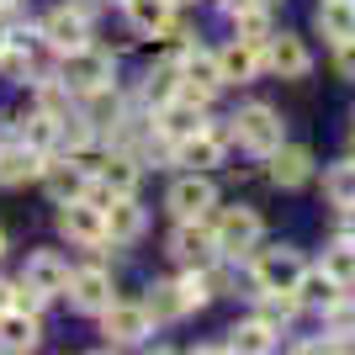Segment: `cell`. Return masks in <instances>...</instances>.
Returning <instances> with one entry per match:
<instances>
[{
    "label": "cell",
    "instance_id": "6da1fadb",
    "mask_svg": "<svg viewBox=\"0 0 355 355\" xmlns=\"http://www.w3.org/2000/svg\"><path fill=\"white\" fill-rule=\"evenodd\" d=\"M59 80L64 90H74V96H106V90L117 85V69H112V53H101V48H74V53H64L59 64Z\"/></svg>",
    "mask_w": 355,
    "mask_h": 355
},
{
    "label": "cell",
    "instance_id": "7a4b0ae2",
    "mask_svg": "<svg viewBox=\"0 0 355 355\" xmlns=\"http://www.w3.org/2000/svg\"><path fill=\"white\" fill-rule=\"evenodd\" d=\"M228 138H234L244 154H254V159H266L270 148H282L286 144V122L270 112V106H260V101H250V106H239V117H234V128H228Z\"/></svg>",
    "mask_w": 355,
    "mask_h": 355
},
{
    "label": "cell",
    "instance_id": "3957f363",
    "mask_svg": "<svg viewBox=\"0 0 355 355\" xmlns=\"http://www.w3.org/2000/svg\"><path fill=\"white\" fill-rule=\"evenodd\" d=\"M260 234H266V223L254 207H223L212 218V239H218V254L223 260H239V254H254L260 250Z\"/></svg>",
    "mask_w": 355,
    "mask_h": 355
},
{
    "label": "cell",
    "instance_id": "277c9868",
    "mask_svg": "<svg viewBox=\"0 0 355 355\" xmlns=\"http://www.w3.org/2000/svg\"><path fill=\"white\" fill-rule=\"evenodd\" d=\"M164 207L175 212V223H202V218H212V207H218V186H212L202 170H191V175H180L175 186H170Z\"/></svg>",
    "mask_w": 355,
    "mask_h": 355
},
{
    "label": "cell",
    "instance_id": "5b68a950",
    "mask_svg": "<svg viewBox=\"0 0 355 355\" xmlns=\"http://www.w3.org/2000/svg\"><path fill=\"white\" fill-rule=\"evenodd\" d=\"M170 260L186 266V270H212V266H218L223 254H218V239H212L207 218H202V223H180L175 234H170Z\"/></svg>",
    "mask_w": 355,
    "mask_h": 355
},
{
    "label": "cell",
    "instance_id": "8992f818",
    "mask_svg": "<svg viewBox=\"0 0 355 355\" xmlns=\"http://www.w3.org/2000/svg\"><path fill=\"white\" fill-rule=\"evenodd\" d=\"M101 334L106 345H144L154 334V313L144 302H106L101 308Z\"/></svg>",
    "mask_w": 355,
    "mask_h": 355
},
{
    "label": "cell",
    "instance_id": "52a82bcc",
    "mask_svg": "<svg viewBox=\"0 0 355 355\" xmlns=\"http://www.w3.org/2000/svg\"><path fill=\"white\" fill-rule=\"evenodd\" d=\"M59 234L69 239V244H85V250H96V244H106V212L96 207V202H85V196L59 202Z\"/></svg>",
    "mask_w": 355,
    "mask_h": 355
},
{
    "label": "cell",
    "instance_id": "ba28073f",
    "mask_svg": "<svg viewBox=\"0 0 355 355\" xmlns=\"http://www.w3.org/2000/svg\"><path fill=\"white\" fill-rule=\"evenodd\" d=\"M302 254L297 250H266L260 254V260H254V286H260V292H297V282H302Z\"/></svg>",
    "mask_w": 355,
    "mask_h": 355
},
{
    "label": "cell",
    "instance_id": "9c48e42d",
    "mask_svg": "<svg viewBox=\"0 0 355 355\" xmlns=\"http://www.w3.org/2000/svg\"><path fill=\"white\" fill-rule=\"evenodd\" d=\"M202 106H207V101H191V96H175V101H164V106H159V122H154V128H159V138L175 148L180 138L202 133V128H207V112H202Z\"/></svg>",
    "mask_w": 355,
    "mask_h": 355
},
{
    "label": "cell",
    "instance_id": "30bf717a",
    "mask_svg": "<svg viewBox=\"0 0 355 355\" xmlns=\"http://www.w3.org/2000/svg\"><path fill=\"white\" fill-rule=\"evenodd\" d=\"M37 37H43L48 48H59V53H74V48H85V43H90V21H85V11H69V6H59V11H48V16H43Z\"/></svg>",
    "mask_w": 355,
    "mask_h": 355
},
{
    "label": "cell",
    "instance_id": "8fae6325",
    "mask_svg": "<svg viewBox=\"0 0 355 355\" xmlns=\"http://www.w3.org/2000/svg\"><path fill=\"white\" fill-rule=\"evenodd\" d=\"M266 69H276L282 80H302V74L313 69V53L302 37H292V32H270L266 43Z\"/></svg>",
    "mask_w": 355,
    "mask_h": 355
},
{
    "label": "cell",
    "instance_id": "7c38bea8",
    "mask_svg": "<svg viewBox=\"0 0 355 355\" xmlns=\"http://www.w3.org/2000/svg\"><path fill=\"white\" fill-rule=\"evenodd\" d=\"M218 85H223V74H218V53H202V48L180 53V96H191V101H207Z\"/></svg>",
    "mask_w": 355,
    "mask_h": 355
},
{
    "label": "cell",
    "instance_id": "4fadbf2b",
    "mask_svg": "<svg viewBox=\"0 0 355 355\" xmlns=\"http://www.w3.org/2000/svg\"><path fill=\"white\" fill-rule=\"evenodd\" d=\"M170 154H175V164H186V170H212V164H223V154H228V133L202 128V133L180 138Z\"/></svg>",
    "mask_w": 355,
    "mask_h": 355
},
{
    "label": "cell",
    "instance_id": "5bb4252c",
    "mask_svg": "<svg viewBox=\"0 0 355 355\" xmlns=\"http://www.w3.org/2000/svg\"><path fill=\"white\" fill-rule=\"evenodd\" d=\"M260 69H266V48H260V43L234 37L228 48H218V74H223V85H244V80H254Z\"/></svg>",
    "mask_w": 355,
    "mask_h": 355
},
{
    "label": "cell",
    "instance_id": "9a60e30c",
    "mask_svg": "<svg viewBox=\"0 0 355 355\" xmlns=\"http://www.w3.org/2000/svg\"><path fill=\"white\" fill-rule=\"evenodd\" d=\"M266 159H270V180H276L282 191H297V186L313 180V154L302 144H282V148H270Z\"/></svg>",
    "mask_w": 355,
    "mask_h": 355
},
{
    "label": "cell",
    "instance_id": "2e32d148",
    "mask_svg": "<svg viewBox=\"0 0 355 355\" xmlns=\"http://www.w3.org/2000/svg\"><path fill=\"white\" fill-rule=\"evenodd\" d=\"M21 282H27L32 292H43V297H59V292H69V266H64V254L37 250V254H27Z\"/></svg>",
    "mask_w": 355,
    "mask_h": 355
},
{
    "label": "cell",
    "instance_id": "e0dca14e",
    "mask_svg": "<svg viewBox=\"0 0 355 355\" xmlns=\"http://www.w3.org/2000/svg\"><path fill=\"white\" fill-rule=\"evenodd\" d=\"M69 302L80 313H101L112 302V276L101 266H85V270H69Z\"/></svg>",
    "mask_w": 355,
    "mask_h": 355
},
{
    "label": "cell",
    "instance_id": "ac0fdd59",
    "mask_svg": "<svg viewBox=\"0 0 355 355\" xmlns=\"http://www.w3.org/2000/svg\"><path fill=\"white\" fill-rule=\"evenodd\" d=\"M43 164H48V154H37L32 144L0 148V186H27V180L43 175Z\"/></svg>",
    "mask_w": 355,
    "mask_h": 355
},
{
    "label": "cell",
    "instance_id": "d6986e66",
    "mask_svg": "<svg viewBox=\"0 0 355 355\" xmlns=\"http://www.w3.org/2000/svg\"><path fill=\"white\" fill-rule=\"evenodd\" d=\"M148 228V212L138 207L133 196H117L112 207H106V239H117V244H133V239H144Z\"/></svg>",
    "mask_w": 355,
    "mask_h": 355
},
{
    "label": "cell",
    "instance_id": "ffe728a7",
    "mask_svg": "<svg viewBox=\"0 0 355 355\" xmlns=\"http://www.w3.org/2000/svg\"><path fill=\"white\" fill-rule=\"evenodd\" d=\"M37 318H32L27 308H6L0 313V350L16 355V350H37Z\"/></svg>",
    "mask_w": 355,
    "mask_h": 355
},
{
    "label": "cell",
    "instance_id": "44dd1931",
    "mask_svg": "<svg viewBox=\"0 0 355 355\" xmlns=\"http://www.w3.org/2000/svg\"><path fill=\"white\" fill-rule=\"evenodd\" d=\"M318 32L340 48L355 37V0H318Z\"/></svg>",
    "mask_w": 355,
    "mask_h": 355
},
{
    "label": "cell",
    "instance_id": "7402d4cb",
    "mask_svg": "<svg viewBox=\"0 0 355 355\" xmlns=\"http://www.w3.org/2000/svg\"><path fill=\"white\" fill-rule=\"evenodd\" d=\"M144 308L154 313V324H175V318H186V292H180V282H154L144 297Z\"/></svg>",
    "mask_w": 355,
    "mask_h": 355
},
{
    "label": "cell",
    "instance_id": "603a6c76",
    "mask_svg": "<svg viewBox=\"0 0 355 355\" xmlns=\"http://www.w3.org/2000/svg\"><path fill=\"white\" fill-rule=\"evenodd\" d=\"M122 6H128V21L138 32H148V37L175 21V0H122Z\"/></svg>",
    "mask_w": 355,
    "mask_h": 355
},
{
    "label": "cell",
    "instance_id": "cb8c5ba5",
    "mask_svg": "<svg viewBox=\"0 0 355 355\" xmlns=\"http://www.w3.org/2000/svg\"><path fill=\"white\" fill-rule=\"evenodd\" d=\"M228 350H250V355H266L276 350V329L266 318H250V324H234L228 329Z\"/></svg>",
    "mask_w": 355,
    "mask_h": 355
},
{
    "label": "cell",
    "instance_id": "d4e9b609",
    "mask_svg": "<svg viewBox=\"0 0 355 355\" xmlns=\"http://www.w3.org/2000/svg\"><path fill=\"white\" fill-rule=\"evenodd\" d=\"M96 180H101L112 196H133V191H138V164L128 159V154H106V159H101V175H96Z\"/></svg>",
    "mask_w": 355,
    "mask_h": 355
},
{
    "label": "cell",
    "instance_id": "484cf974",
    "mask_svg": "<svg viewBox=\"0 0 355 355\" xmlns=\"http://www.w3.org/2000/svg\"><path fill=\"white\" fill-rule=\"evenodd\" d=\"M324 196H329V207L355 212V159L329 164V175H324Z\"/></svg>",
    "mask_w": 355,
    "mask_h": 355
},
{
    "label": "cell",
    "instance_id": "4316f807",
    "mask_svg": "<svg viewBox=\"0 0 355 355\" xmlns=\"http://www.w3.org/2000/svg\"><path fill=\"white\" fill-rule=\"evenodd\" d=\"M43 180H48V191H53V202H74L90 186V175L74 170V164H43Z\"/></svg>",
    "mask_w": 355,
    "mask_h": 355
},
{
    "label": "cell",
    "instance_id": "83f0119b",
    "mask_svg": "<svg viewBox=\"0 0 355 355\" xmlns=\"http://www.w3.org/2000/svg\"><path fill=\"white\" fill-rule=\"evenodd\" d=\"M340 297V282L329 276V270H302V282H297V302H308V308H329Z\"/></svg>",
    "mask_w": 355,
    "mask_h": 355
},
{
    "label": "cell",
    "instance_id": "f1b7e54d",
    "mask_svg": "<svg viewBox=\"0 0 355 355\" xmlns=\"http://www.w3.org/2000/svg\"><path fill=\"white\" fill-rule=\"evenodd\" d=\"M21 144H32L37 154H48V148L59 144V117H53V112H43V106H37L32 117H21Z\"/></svg>",
    "mask_w": 355,
    "mask_h": 355
},
{
    "label": "cell",
    "instance_id": "f546056e",
    "mask_svg": "<svg viewBox=\"0 0 355 355\" xmlns=\"http://www.w3.org/2000/svg\"><path fill=\"white\" fill-rule=\"evenodd\" d=\"M144 96H148L154 106L175 101V96H180V59L159 64V69H148V85H144Z\"/></svg>",
    "mask_w": 355,
    "mask_h": 355
},
{
    "label": "cell",
    "instance_id": "4dcf8cb0",
    "mask_svg": "<svg viewBox=\"0 0 355 355\" xmlns=\"http://www.w3.org/2000/svg\"><path fill=\"white\" fill-rule=\"evenodd\" d=\"M324 270L340 286H355V239H334V244H329L324 250Z\"/></svg>",
    "mask_w": 355,
    "mask_h": 355
},
{
    "label": "cell",
    "instance_id": "1f68e13d",
    "mask_svg": "<svg viewBox=\"0 0 355 355\" xmlns=\"http://www.w3.org/2000/svg\"><path fill=\"white\" fill-rule=\"evenodd\" d=\"M234 37H244V43H270V16L266 6H244V11H234Z\"/></svg>",
    "mask_w": 355,
    "mask_h": 355
},
{
    "label": "cell",
    "instance_id": "d6a6232c",
    "mask_svg": "<svg viewBox=\"0 0 355 355\" xmlns=\"http://www.w3.org/2000/svg\"><path fill=\"white\" fill-rule=\"evenodd\" d=\"M297 308H302L297 292H260V318H266L270 329H286L297 318Z\"/></svg>",
    "mask_w": 355,
    "mask_h": 355
},
{
    "label": "cell",
    "instance_id": "836d02e7",
    "mask_svg": "<svg viewBox=\"0 0 355 355\" xmlns=\"http://www.w3.org/2000/svg\"><path fill=\"white\" fill-rule=\"evenodd\" d=\"M334 64H340V74H345V80H355V37L334 48Z\"/></svg>",
    "mask_w": 355,
    "mask_h": 355
},
{
    "label": "cell",
    "instance_id": "e575fe53",
    "mask_svg": "<svg viewBox=\"0 0 355 355\" xmlns=\"http://www.w3.org/2000/svg\"><path fill=\"white\" fill-rule=\"evenodd\" d=\"M11 292H16V286H11V282H0V313L11 308Z\"/></svg>",
    "mask_w": 355,
    "mask_h": 355
},
{
    "label": "cell",
    "instance_id": "d590c367",
    "mask_svg": "<svg viewBox=\"0 0 355 355\" xmlns=\"http://www.w3.org/2000/svg\"><path fill=\"white\" fill-rule=\"evenodd\" d=\"M6 43H11V27H6V21H0V48H6Z\"/></svg>",
    "mask_w": 355,
    "mask_h": 355
},
{
    "label": "cell",
    "instance_id": "8d00e7d4",
    "mask_svg": "<svg viewBox=\"0 0 355 355\" xmlns=\"http://www.w3.org/2000/svg\"><path fill=\"white\" fill-rule=\"evenodd\" d=\"M0 254H6V234H0Z\"/></svg>",
    "mask_w": 355,
    "mask_h": 355
},
{
    "label": "cell",
    "instance_id": "74e56055",
    "mask_svg": "<svg viewBox=\"0 0 355 355\" xmlns=\"http://www.w3.org/2000/svg\"><path fill=\"white\" fill-rule=\"evenodd\" d=\"M0 6H16V0H0Z\"/></svg>",
    "mask_w": 355,
    "mask_h": 355
},
{
    "label": "cell",
    "instance_id": "f35d334b",
    "mask_svg": "<svg viewBox=\"0 0 355 355\" xmlns=\"http://www.w3.org/2000/svg\"><path fill=\"white\" fill-rule=\"evenodd\" d=\"M175 6H180V0H175Z\"/></svg>",
    "mask_w": 355,
    "mask_h": 355
}]
</instances>
